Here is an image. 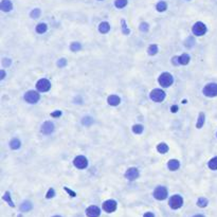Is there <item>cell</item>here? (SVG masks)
Listing matches in <instances>:
<instances>
[{
  "label": "cell",
  "instance_id": "cell-34",
  "mask_svg": "<svg viewBox=\"0 0 217 217\" xmlns=\"http://www.w3.org/2000/svg\"><path fill=\"white\" fill-rule=\"evenodd\" d=\"M148 29H149V25L147 22H142L140 25V31H142V32H147Z\"/></svg>",
  "mask_w": 217,
  "mask_h": 217
},
{
  "label": "cell",
  "instance_id": "cell-12",
  "mask_svg": "<svg viewBox=\"0 0 217 217\" xmlns=\"http://www.w3.org/2000/svg\"><path fill=\"white\" fill-rule=\"evenodd\" d=\"M100 214H101V210L96 205H90L86 210V215L88 217H98Z\"/></svg>",
  "mask_w": 217,
  "mask_h": 217
},
{
  "label": "cell",
  "instance_id": "cell-2",
  "mask_svg": "<svg viewBox=\"0 0 217 217\" xmlns=\"http://www.w3.org/2000/svg\"><path fill=\"white\" fill-rule=\"evenodd\" d=\"M165 96H166L165 92H164L163 90H161V89H158V88L152 90V92L149 94V98H152V101L156 102V103H161V102H163Z\"/></svg>",
  "mask_w": 217,
  "mask_h": 217
},
{
  "label": "cell",
  "instance_id": "cell-29",
  "mask_svg": "<svg viewBox=\"0 0 217 217\" xmlns=\"http://www.w3.org/2000/svg\"><path fill=\"white\" fill-rule=\"evenodd\" d=\"M143 130H144V128H143V126H142L141 124H136V125H134V126H132V131H134L136 135L142 134V132H143Z\"/></svg>",
  "mask_w": 217,
  "mask_h": 217
},
{
  "label": "cell",
  "instance_id": "cell-7",
  "mask_svg": "<svg viewBox=\"0 0 217 217\" xmlns=\"http://www.w3.org/2000/svg\"><path fill=\"white\" fill-rule=\"evenodd\" d=\"M73 164L74 166L78 169H86L87 165H88V160H87L86 157L84 156H77L74 158L73 160Z\"/></svg>",
  "mask_w": 217,
  "mask_h": 217
},
{
  "label": "cell",
  "instance_id": "cell-35",
  "mask_svg": "<svg viewBox=\"0 0 217 217\" xmlns=\"http://www.w3.org/2000/svg\"><path fill=\"white\" fill-rule=\"evenodd\" d=\"M82 122H83V124L85 125V126H89V125H90L93 121H92V119H91L90 116H86V118H84Z\"/></svg>",
  "mask_w": 217,
  "mask_h": 217
},
{
  "label": "cell",
  "instance_id": "cell-42",
  "mask_svg": "<svg viewBox=\"0 0 217 217\" xmlns=\"http://www.w3.org/2000/svg\"><path fill=\"white\" fill-rule=\"evenodd\" d=\"M64 190H65L67 193H69V195H70V196H72V197H75L76 196V193L73 192V191H71V190L68 189V187H64Z\"/></svg>",
  "mask_w": 217,
  "mask_h": 217
},
{
  "label": "cell",
  "instance_id": "cell-27",
  "mask_svg": "<svg viewBox=\"0 0 217 217\" xmlns=\"http://www.w3.org/2000/svg\"><path fill=\"white\" fill-rule=\"evenodd\" d=\"M20 145H21V143L18 139H12L10 142V146L12 149H18L20 147Z\"/></svg>",
  "mask_w": 217,
  "mask_h": 217
},
{
  "label": "cell",
  "instance_id": "cell-45",
  "mask_svg": "<svg viewBox=\"0 0 217 217\" xmlns=\"http://www.w3.org/2000/svg\"><path fill=\"white\" fill-rule=\"evenodd\" d=\"M143 217H155V215L153 214L152 212H147V213H145V214L143 215Z\"/></svg>",
  "mask_w": 217,
  "mask_h": 217
},
{
  "label": "cell",
  "instance_id": "cell-19",
  "mask_svg": "<svg viewBox=\"0 0 217 217\" xmlns=\"http://www.w3.org/2000/svg\"><path fill=\"white\" fill-rule=\"evenodd\" d=\"M47 30H48V25H46V23H39V25H36V32L38 33V34H43V33L47 32Z\"/></svg>",
  "mask_w": 217,
  "mask_h": 217
},
{
  "label": "cell",
  "instance_id": "cell-28",
  "mask_svg": "<svg viewBox=\"0 0 217 217\" xmlns=\"http://www.w3.org/2000/svg\"><path fill=\"white\" fill-rule=\"evenodd\" d=\"M158 46L157 45H150L147 49V52H148L149 55H155V54L158 53Z\"/></svg>",
  "mask_w": 217,
  "mask_h": 217
},
{
  "label": "cell",
  "instance_id": "cell-3",
  "mask_svg": "<svg viewBox=\"0 0 217 217\" xmlns=\"http://www.w3.org/2000/svg\"><path fill=\"white\" fill-rule=\"evenodd\" d=\"M203 94L209 98H214L217 96V84L216 83H210L205 85L203 90H202Z\"/></svg>",
  "mask_w": 217,
  "mask_h": 217
},
{
  "label": "cell",
  "instance_id": "cell-40",
  "mask_svg": "<svg viewBox=\"0 0 217 217\" xmlns=\"http://www.w3.org/2000/svg\"><path fill=\"white\" fill-rule=\"evenodd\" d=\"M11 65V61L8 58H3L2 59V66L3 67H9Z\"/></svg>",
  "mask_w": 217,
  "mask_h": 217
},
{
  "label": "cell",
  "instance_id": "cell-37",
  "mask_svg": "<svg viewBox=\"0 0 217 217\" xmlns=\"http://www.w3.org/2000/svg\"><path fill=\"white\" fill-rule=\"evenodd\" d=\"M66 65H67V61H66V58H61V59L57 61V66H58V67H61V68L65 67Z\"/></svg>",
  "mask_w": 217,
  "mask_h": 217
},
{
  "label": "cell",
  "instance_id": "cell-18",
  "mask_svg": "<svg viewBox=\"0 0 217 217\" xmlns=\"http://www.w3.org/2000/svg\"><path fill=\"white\" fill-rule=\"evenodd\" d=\"M205 114H203V112H200L199 116H198V121H197L196 127L198 129H200L203 125H205Z\"/></svg>",
  "mask_w": 217,
  "mask_h": 217
},
{
  "label": "cell",
  "instance_id": "cell-8",
  "mask_svg": "<svg viewBox=\"0 0 217 217\" xmlns=\"http://www.w3.org/2000/svg\"><path fill=\"white\" fill-rule=\"evenodd\" d=\"M25 102H28L30 104H35L39 101V93L36 91L30 90L25 94Z\"/></svg>",
  "mask_w": 217,
  "mask_h": 217
},
{
  "label": "cell",
  "instance_id": "cell-1",
  "mask_svg": "<svg viewBox=\"0 0 217 217\" xmlns=\"http://www.w3.org/2000/svg\"><path fill=\"white\" fill-rule=\"evenodd\" d=\"M158 81H159V84L162 87L167 88V87L172 86V84L174 83V77H173L172 74L169 73V72H163V73L159 76Z\"/></svg>",
  "mask_w": 217,
  "mask_h": 217
},
{
  "label": "cell",
  "instance_id": "cell-32",
  "mask_svg": "<svg viewBox=\"0 0 217 217\" xmlns=\"http://www.w3.org/2000/svg\"><path fill=\"white\" fill-rule=\"evenodd\" d=\"M121 23H122V31H123V33L125 34V35H128L129 34V29L127 28V25H126V21H125V19H122L121 20Z\"/></svg>",
  "mask_w": 217,
  "mask_h": 217
},
{
  "label": "cell",
  "instance_id": "cell-16",
  "mask_svg": "<svg viewBox=\"0 0 217 217\" xmlns=\"http://www.w3.org/2000/svg\"><path fill=\"white\" fill-rule=\"evenodd\" d=\"M179 166H180L179 161L176 160V159L169 160V163H167V167H169V171H173V172H174V171H177V169H179Z\"/></svg>",
  "mask_w": 217,
  "mask_h": 217
},
{
  "label": "cell",
  "instance_id": "cell-33",
  "mask_svg": "<svg viewBox=\"0 0 217 217\" xmlns=\"http://www.w3.org/2000/svg\"><path fill=\"white\" fill-rule=\"evenodd\" d=\"M41 10H39V9H34V10L31 12L30 15H31V17H32V18L36 19V18H38L39 16H41Z\"/></svg>",
  "mask_w": 217,
  "mask_h": 217
},
{
  "label": "cell",
  "instance_id": "cell-38",
  "mask_svg": "<svg viewBox=\"0 0 217 217\" xmlns=\"http://www.w3.org/2000/svg\"><path fill=\"white\" fill-rule=\"evenodd\" d=\"M172 63L174 64L175 66H178L180 65V61H179V56H174L172 59Z\"/></svg>",
  "mask_w": 217,
  "mask_h": 217
},
{
  "label": "cell",
  "instance_id": "cell-9",
  "mask_svg": "<svg viewBox=\"0 0 217 217\" xmlns=\"http://www.w3.org/2000/svg\"><path fill=\"white\" fill-rule=\"evenodd\" d=\"M154 197L157 200H164L167 197V190L164 187H158L154 191Z\"/></svg>",
  "mask_w": 217,
  "mask_h": 217
},
{
  "label": "cell",
  "instance_id": "cell-4",
  "mask_svg": "<svg viewBox=\"0 0 217 217\" xmlns=\"http://www.w3.org/2000/svg\"><path fill=\"white\" fill-rule=\"evenodd\" d=\"M169 205L173 210L180 209L182 207V205H183V198L180 195H174V196L169 198Z\"/></svg>",
  "mask_w": 217,
  "mask_h": 217
},
{
  "label": "cell",
  "instance_id": "cell-31",
  "mask_svg": "<svg viewBox=\"0 0 217 217\" xmlns=\"http://www.w3.org/2000/svg\"><path fill=\"white\" fill-rule=\"evenodd\" d=\"M70 49L72 51H73V52H75V51H80L82 49V46H81V43H71V46H70Z\"/></svg>",
  "mask_w": 217,
  "mask_h": 217
},
{
  "label": "cell",
  "instance_id": "cell-25",
  "mask_svg": "<svg viewBox=\"0 0 217 217\" xmlns=\"http://www.w3.org/2000/svg\"><path fill=\"white\" fill-rule=\"evenodd\" d=\"M156 9H157L158 12H164V11H166V9H167L166 2H164V1H160V2H158L156 5Z\"/></svg>",
  "mask_w": 217,
  "mask_h": 217
},
{
  "label": "cell",
  "instance_id": "cell-41",
  "mask_svg": "<svg viewBox=\"0 0 217 217\" xmlns=\"http://www.w3.org/2000/svg\"><path fill=\"white\" fill-rule=\"evenodd\" d=\"M194 39H193L192 37H190L189 39H187V43H185V46H187V47H192L193 45H194Z\"/></svg>",
  "mask_w": 217,
  "mask_h": 217
},
{
  "label": "cell",
  "instance_id": "cell-22",
  "mask_svg": "<svg viewBox=\"0 0 217 217\" xmlns=\"http://www.w3.org/2000/svg\"><path fill=\"white\" fill-rule=\"evenodd\" d=\"M20 210L22 212H29L32 210V203L30 201H25L22 202V205H20Z\"/></svg>",
  "mask_w": 217,
  "mask_h": 217
},
{
  "label": "cell",
  "instance_id": "cell-47",
  "mask_svg": "<svg viewBox=\"0 0 217 217\" xmlns=\"http://www.w3.org/2000/svg\"><path fill=\"white\" fill-rule=\"evenodd\" d=\"M53 217H61V216H59V215H55V216H53Z\"/></svg>",
  "mask_w": 217,
  "mask_h": 217
},
{
  "label": "cell",
  "instance_id": "cell-10",
  "mask_svg": "<svg viewBox=\"0 0 217 217\" xmlns=\"http://www.w3.org/2000/svg\"><path fill=\"white\" fill-rule=\"evenodd\" d=\"M116 207H118V205H116V201L114 199H109V200H106V201L103 203V210L105 211V212L107 213H112L114 212L116 210Z\"/></svg>",
  "mask_w": 217,
  "mask_h": 217
},
{
  "label": "cell",
  "instance_id": "cell-20",
  "mask_svg": "<svg viewBox=\"0 0 217 217\" xmlns=\"http://www.w3.org/2000/svg\"><path fill=\"white\" fill-rule=\"evenodd\" d=\"M157 150L160 153V154H166L169 152V146H167L165 143H160L158 144L157 146Z\"/></svg>",
  "mask_w": 217,
  "mask_h": 217
},
{
  "label": "cell",
  "instance_id": "cell-15",
  "mask_svg": "<svg viewBox=\"0 0 217 217\" xmlns=\"http://www.w3.org/2000/svg\"><path fill=\"white\" fill-rule=\"evenodd\" d=\"M107 102L110 106H118L120 103H121V98L118 95H110L107 98Z\"/></svg>",
  "mask_w": 217,
  "mask_h": 217
},
{
  "label": "cell",
  "instance_id": "cell-14",
  "mask_svg": "<svg viewBox=\"0 0 217 217\" xmlns=\"http://www.w3.org/2000/svg\"><path fill=\"white\" fill-rule=\"evenodd\" d=\"M0 9L3 12H10L13 9V4L10 0H2L1 3H0Z\"/></svg>",
  "mask_w": 217,
  "mask_h": 217
},
{
  "label": "cell",
  "instance_id": "cell-30",
  "mask_svg": "<svg viewBox=\"0 0 217 217\" xmlns=\"http://www.w3.org/2000/svg\"><path fill=\"white\" fill-rule=\"evenodd\" d=\"M114 5L118 9H123L127 5V0H116Z\"/></svg>",
  "mask_w": 217,
  "mask_h": 217
},
{
  "label": "cell",
  "instance_id": "cell-17",
  "mask_svg": "<svg viewBox=\"0 0 217 217\" xmlns=\"http://www.w3.org/2000/svg\"><path fill=\"white\" fill-rule=\"evenodd\" d=\"M109 30H110V25H109V23L106 22V21H103V22H101L100 25H98V31H100L102 34H106V33L109 32Z\"/></svg>",
  "mask_w": 217,
  "mask_h": 217
},
{
  "label": "cell",
  "instance_id": "cell-46",
  "mask_svg": "<svg viewBox=\"0 0 217 217\" xmlns=\"http://www.w3.org/2000/svg\"><path fill=\"white\" fill-rule=\"evenodd\" d=\"M193 217H205V216L201 214H198V215H195V216H193Z\"/></svg>",
  "mask_w": 217,
  "mask_h": 217
},
{
  "label": "cell",
  "instance_id": "cell-39",
  "mask_svg": "<svg viewBox=\"0 0 217 217\" xmlns=\"http://www.w3.org/2000/svg\"><path fill=\"white\" fill-rule=\"evenodd\" d=\"M61 116V110H56L54 112L51 114V116H53V118H59Z\"/></svg>",
  "mask_w": 217,
  "mask_h": 217
},
{
  "label": "cell",
  "instance_id": "cell-44",
  "mask_svg": "<svg viewBox=\"0 0 217 217\" xmlns=\"http://www.w3.org/2000/svg\"><path fill=\"white\" fill-rule=\"evenodd\" d=\"M4 77H5V71L1 70L0 71V80H3Z\"/></svg>",
  "mask_w": 217,
  "mask_h": 217
},
{
  "label": "cell",
  "instance_id": "cell-43",
  "mask_svg": "<svg viewBox=\"0 0 217 217\" xmlns=\"http://www.w3.org/2000/svg\"><path fill=\"white\" fill-rule=\"evenodd\" d=\"M171 111H172V112H177V111H178V106H177V105H173V106L171 107Z\"/></svg>",
  "mask_w": 217,
  "mask_h": 217
},
{
  "label": "cell",
  "instance_id": "cell-5",
  "mask_svg": "<svg viewBox=\"0 0 217 217\" xmlns=\"http://www.w3.org/2000/svg\"><path fill=\"white\" fill-rule=\"evenodd\" d=\"M192 31L196 36H202L207 33L208 29H207V25H205V23L201 22V21H198V22H196L194 25H193Z\"/></svg>",
  "mask_w": 217,
  "mask_h": 217
},
{
  "label": "cell",
  "instance_id": "cell-26",
  "mask_svg": "<svg viewBox=\"0 0 217 217\" xmlns=\"http://www.w3.org/2000/svg\"><path fill=\"white\" fill-rule=\"evenodd\" d=\"M2 199H3V200H5V201L8 202L9 205H10V207H12V208L15 207V205L13 203L12 198H11V194H10V192H5V194L3 195V197H2Z\"/></svg>",
  "mask_w": 217,
  "mask_h": 217
},
{
  "label": "cell",
  "instance_id": "cell-11",
  "mask_svg": "<svg viewBox=\"0 0 217 217\" xmlns=\"http://www.w3.org/2000/svg\"><path fill=\"white\" fill-rule=\"evenodd\" d=\"M138 177H139V171H138V169H136V167H130V169H127L126 173H125V178L130 180V181L136 180Z\"/></svg>",
  "mask_w": 217,
  "mask_h": 217
},
{
  "label": "cell",
  "instance_id": "cell-23",
  "mask_svg": "<svg viewBox=\"0 0 217 217\" xmlns=\"http://www.w3.org/2000/svg\"><path fill=\"white\" fill-rule=\"evenodd\" d=\"M208 166H209L210 169L212 171H216L217 169V157H214L212 159L210 160L209 163H208Z\"/></svg>",
  "mask_w": 217,
  "mask_h": 217
},
{
  "label": "cell",
  "instance_id": "cell-24",
  "mask_svg": "<svg viewBox=\"0 0 217 217\" xmlns=\"http://www.w3.org/2000/svg\"><path fill=\"white\" fill-rule=\"evenodd\" d=\"M208 203H209V200L207 198H205V197H200L199 199L197 200V205L199 208H205L208 205Z\"/></svg>",
  "mask_w": 217,
  "mask_h": 217
},
{
  "label": "cell",
  "instance_id": "cell-21",
  "mask_svg": "<svg viewBox=\"0 0 217 217\" xmlns=\"http://www.w3.org/2000/svg\"><path fill=\"white\" fill-rule=\"evenodd\" d=\"M179 61H180V65H187L190 63V55L187 53H183L182 55L179 56Z\"/></svg>",
  "mask_w": 217,
  "mask_h": 217
},
{
  "label": "cell",
  "instance_id": "cell-6",
  "mask_svg": "<svg viewBox=\"0 0 217 217\" xmlns=\"http://www.w3.org/2000/svg\"><path fill=\"white\" fill-rule=\"evenodd\" d=\"M51 88V83L47 78H41L36 84V89L41 92H47Z\"/></svg>",
  "mask_w": 217,
  "mask_h": 217
},
{
  "label": "cell",
  "instance_id": "cell-13",
  "mask_svg": "<svg viewBox=\"0 0 217 217\" xmlns=\"http://www.w3.org/2000/svg\"><path fill=\"white\" fill-rule=\"evenodd\" d=\"M53 130H54V124L50 121H46L41 128V131L43 135H50L51 132H53Z\"/></svg>",
  "mask_w": 217,
  "mask_h": 217
},
{
  "label": "cell",
  "instance_id": "cell-36",
  "mask_svg": "<svg viewBox=\"0 0 217 217\" xmlns=\"http://www.w3.org/2000/svg\"><path fill=\"white\" fill-rule=\"evenodd\" d=\"M55 196V191H54L53 189H50L48 191V193H47V195H46V198L47 199H50V198H52V197Z\"/></svg>",
  "mask_w": 217,
  "mask_h": 217
}]
</instances>
